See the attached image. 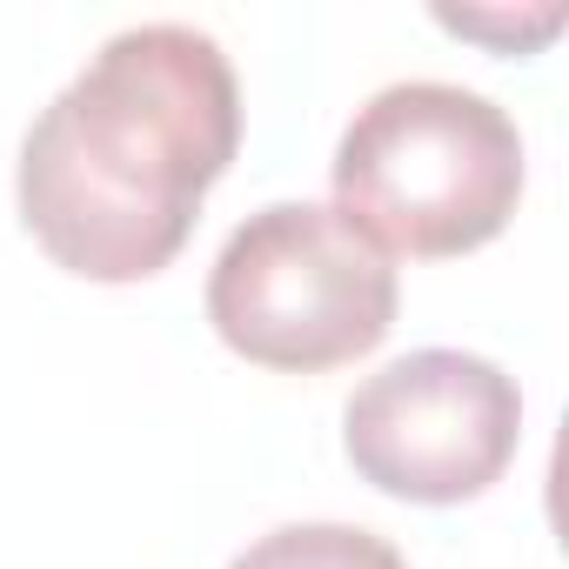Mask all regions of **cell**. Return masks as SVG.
<instances>
[{"label":"cell","mask_w":569,"mask_h":569,"mask_svg":"<svg viewBox=\"0 0 569 569\" xmlns=\"http://www.w3.org/2000/svg\"><path fill=\"white\" fill-rule=\"evenodd\" d=\"M241 88L214 34L148 21L114 34L21 141V221L88 281L161 274L234 168Z\"/></svg>","instance_id":"6da1fadb"},{"label":"cell","mask_w":569,"mask_h":569,"mask_svg":"<svg viewBox=\"0 0 569 569\" xmlns=\"http://www.w3.org/2000/svg\"><path fill=\"white\" fill-rule=\"evenodd\" d=\"M522 194L516 121L456 81H396L356 108L336 148V214L382 254H469L496 241Z\"/></svg>","instance_id":"7a4b0ae2"},{"label":"cell","mask_w":569,"mask_h":569,"mask_svg":"<svg viewBox=\"0 0 569 569\" xmlns=\"http://www.w3.org/2000/svg\"><path fill=\"white\" fill-rule=\"evenodd\" d=\"M214 336L281 376H322L396 329V268L322 201H268L208 274Z\"/></svg>","instance_id":"3957f363"},{"label":"cell","mask_w":569,"mask_h":569,"mask_svg":"<svg viewBox=\"0 0 569 569\" xmlns=\"http://www.w3.org/2000/svg\"><path fill=\"white\" fill-rule=\"evenodd\" d=\"M522 442V396L489 356L416 349L376 369L342 409V449L362 482L402 502L482 496Z\"/></svg>","instance_id":"277c9868"},{"label":"cell","mask_w":569,"mask_h":569,"mask_svg":"<svg viewBox=\"0 0 569 569\" xmlns=\"http://www.w3.org/2000/svg\"><path fill=\"white\" fill-rule=\"evenodd\" d=\"M228 569H409L402 549L356 522H289L248 542Z\"/></svg>","instance_id":"5b68a950"},{"label":"cell","mask_w":569,"mask_h":569,"mask_svg":"<svg viewBox=\"0 0 569 569\" xmlns=\"http://www.w3.org/2000/svg\"><path fill=\"white\" fill-rule=\"evenodd\" d=\"M436 21L449 28V34H476V41H496V48H522V41H542V34H556L562 28V8H542V14H529V21H509V14H456V8H436Z\"/></svg>","instance_id":"8992f818"}]
</instances>
